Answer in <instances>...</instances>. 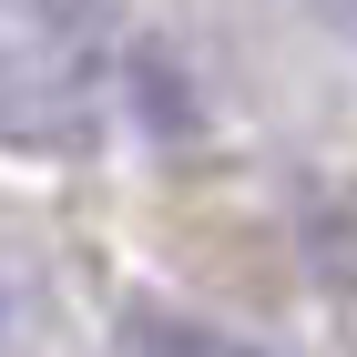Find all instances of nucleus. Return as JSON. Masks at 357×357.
I'll return each instance as SVG.
<instances>
[{"label":"nucleus","mask_w":357,"mask_h":357,"mask_svg":"<svg viewBox=\"0 0 357 357\" xmlns=\"http://www.w3.org/2000/svg\"><path fill=\"white\" fill-rule=\"evenodd\" d=\"M10 337H21V296L0 286V347H10Z\"/></svg>","instance_id":"obj_1"},{"label":"nucleus","mask_w":357,"mask_h":357,"mask_svg":"<svg viewBox=\"0 0 357 357\" xmlns=\"http://www.w3.org/2000/svg\"><path fill=\"white\" fill-rule=\"evenodd\" d=\"M327 10H337V31H357V0H327Z\"/></svg>","instance_id":"obj_2"}]
</instances>
